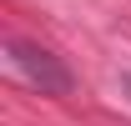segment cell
<instances>
[{
  "instance_id": "obj_1",
  "label": "cell",
  "mask_w": 131,
  "mask_h": 126,
  "mask_svg": "<svg viewBox=\"0 0 131 126\" xmlns=\"http://www.w3.org/2000/svg\"><path fill=\"white\" fill-rule=\"evenodd\" d=\"M10 66H15L30 86H40L46 96H66L71 91V76L61 71V61H56L50 50L30 46V40H10Z\"/></svg>"
}]
</instances>
